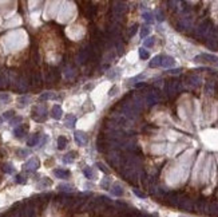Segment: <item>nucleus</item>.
<instances>
[{
  "label": "nucleus",
  "mask_w": 218,
  "mask_h": 217,
  "mask_svg": "<svg viewBox=\"0 0 218 217\" xmlns=\"http://www.w3.org/2000/svg\"><path fill=\"white\" fill-rule=\"evenodd\" d=\"M26 130H27V128H26V126H23V125H19L16 129L14 130V134L16 135L18 138H21L24 134H26Z\"/></svg>",
  "instance_id": "nucleus-10"
},
{
  "label": "nucleus",
  "mask_w": 218,
  "mask_h": 217,
  "mask_svg": "<svg viewBox=\"0 0 218 217\" xmlns=\"http://www.w3.org/2000/svg\"><path fill=\"white\" fill-rule=\"evenodd\" d=\"M28 101H30V97H21V98H19V103H20L19 106H20V107H24Z\"/></svg>",
  "instance_id": "nucleus-21"
},
{
  "label": "nucleus",
  "mask_w": 218,
  "mask_h": 217,
  "mask_svg": "<svg viewBox=\"0 0 218 217\" xmlns=\"http://www.w3.org/2000/svg\"><path fill=\"white\" fill-rule=\"evenodd\" d=\"M0 101H2V102H5V103H7V102H10V101H11V97L7 94V92H0Z\"/></svg>",
  "instance_id": "nucleus-20"
},
{
  "label": "nucleus",
  "mask_w": 218,
  "mask_h": 217,
  "mask_svg": "<svg viewBox=\"0 0 218 217\" xmlns=\"http://www.w3.org/2000/svg\"><path fill=\"white\" fill-rule=\"evenodd\" d=\"M18 154H19L20 157H26V156H28L30 154V151L28 150H19L18 151Z\"/></svg>",
  "instance_id": "nucleus-29"
},
{
  "label": "nucleus",
  "mask_w": 218,
  "mask_h": 217,
  "mask_svg": "<svg viewBox=\"0 0 218 217\" xmlns=\"http://www.w3.org/2000/svg\"><path fill=\"white\" fill-rule=\"evenodd\" d=\"M111 192H113L114 196H118V197L122 196V194H123V189H122V186H120V185H118V184H117V185H114L113 189H111Z\"/></svg>",
  "instance_id": "nucleus-15"
},
{
  "label": "nucleus",
  "mask_w": 218,
  "mask_h": 217,
  "mask_svg": "<svg viewBox=\"0 0 218 217\" xmlns=\"http://www.w3.org/2000/svg\"><path fill=\"white\" fill-rule=\"evenodd\" d=\"M178 206H179V208H182V209H185V210H191L193 208H194L193 202L189 200V198H181Z\"/></svg>",
  "instance_id": "nucleus-5"
},
{
  "label": "nucleus",
  "mask_w": 218,
  "mask_h": 217,
  "mask_svg": "<svg viewBox=\"0 0 218 217\" xmlns=\"http://www.w3.org/2000/svg\"><path fill=\"white\" fill-rule=\"evenodd\" d=\"M139 54H141V58H142V59H147V58H149V52L146 51L145 48H141V50H139Z\"/></svg>",
  "instance_id": "nucleus-24"
},
{
  "label": "nucleus",
  "mask_w": 218,
  "mask_h": 217,
  "mask_svg": "<svg viewBox=\"0 0 218 217\" xmlns=\"http://www.w3.org/2000/svg\"><path fill=\"white\" fill-rule=\"evenodd\" d=\"M40 99L42 101H46V99H58V97L55 94H52V92H44V94L40 95Z\"/></svg>",
  "instance_id": "nucleus-18"
},
{
  "label": "nucleus",
  "mask_w": 218,
  "mask_h": 217,
  "mask_svg": "<svg viewBox=\"0 0 218 217\" xmlns=\"http://www.w3.org/2000/svg\"><path fill=\"white\" fill-rule=\"evenodd\" d=\"M75 122H76L75 115H72V114H68L67 118H66V126H67V128H74Z\"/></svg>",
  "instance_id": "nucleus-13"
},
{
  "label": "nucleus",
  "mask_w": 218,
  "mask_h": 217,
  "mask_svg": "<svg viewBox=\"0 0 218 217\" xmlns=\"http://www.w3.org/2000/svg\"><path fill=\"white\" fill-rule=\"evenodd\" d=\"M174 64H175V60L173 59L171 57H163L162 58V67H173Z\"/></svg>",
  "instance_id": "nucleus-8"
},
{
  "label": "nucleus",
  "mask_w": 218,
  "mask_h": 217,
  "mask_svg": "<svg viewBox=\"0 0 218 217\" xmlns=\"http://www.w3.org/2000/svg\"><path fill=\"white\" fill-rule=\"evenodd\" d=\"M15 114H14V111L12 110H10V111H5L4 114H3V119H10V118H12Z\"/></svg>",
  "instance_id": "nucleus-22"
},
{
  "label": "nucleus",
  "mask_w": 218,
  "mask_h": 217,
  "mask_svg": "<svg viewBox=\"0 0 218 217\" xmlns=\"http://www.w3.org/2000/svg\"><path fill=\"white\" fill-rule=\"evenodd\" d=\"M98 166H99V169H101V170H103V172H106V173H107V169H106L104 166L102 165V164H98Z\"/></svg>",
  "instance_id": "nucleus-33"
},
{
  "label": "nucleus",
  "mask_w": 218,
  "mask_h": 217,
  "mask_svg": "<svg viewBox=\"0 0 218 217\" xmlns=\"http://www.w3.org/2000/svg\"><path fill=\"white\" fill-rule=\"evenodd\" d=\"M143 16H145V20H147L149 23H151V21H152V19H151V14H149V12H147V14H145Z\"/></svg>",
  "instance_id": "nucleus-31"
},
{
  "label": "nucleus",
  "mask_w": 218,
  "mask_h": 217,
  "mask_svg": "<svg viewBox=\"0 0 218 217\" xmlns=\"http://www.w3.org/2000/svg\"><path fill=\"white\" fill-rule=\"evenodd\" d=\"M181 217H183V216H181Z\"/></svg>",
  "instance_id": "nucleus-34"
},
{
  "label": "nucleus",
  "mask_w": 218,
  "mask_h": 217,
  "mask_svg": "<svg viewBox=\"0 0 218 217\" xmlns=\"http://www.w3.org/2000/svg\"><path fill=\"white\" fill-rule=\"evenodd\" d=\"M20 121H21V118H20V117H18V118H14V119H11V123H12V125H15V123H19Z\"/></svg>",
  "instance_id": "nucleus-32"
},
{
  "label": "nucleus",
  "mask_w": 218,
  "mask_h": 217,
  "mask_svg": "<svg viewBox=\"0 0 218 217\" xmlns=\"http://www.w3.org/2000/svg\"><path fill=\"white\" fill-rule=\"evenodd\" d=\"M54 174L58 178H63V180H66L70 177V172L68 170H63V169H55L54 170Z\"/></svg>",
  "instance_id": "nucleus-7"
},
{
  "label": "nucleus",
  "mask_w": 218,
  "mask_h": 217,
  "mask_svg": "<svg viewBox=\"0 0 218 217\" xmlns=\"http://www.w3.org/2000/svg\"><path fill=\"white\" fill-rule=\"evenodd\" d=\"M67 146V138L63 137V135H60V137L58 138V147L59 149H64Z\"/></svg>",
  "instance_id": "nucleus-17"
},
{
  "label": "nucleus",
  "mask_w": 218,
  "mask_h": 217,
  "mask_svg": "<svg viewBox=\"0 0 218 217\" xmlns=\"http://www.w3.org/2000/svg\"><path fill=\"white\" fill-rule=\"evenodd\" d=\"M201 59H204L205 62H218V58L213 54H201L195 57V62H201Z\"/></svg>",
  "instance_id": "nucleus-4"
},
{
  "label": "nucleus",
  "mask_w": 218,
  "mask_h": 217,
  "mask_svg": "<svg viewBox=\"0 0 218 217\" xmlns=\"http://www.w3.org/2000/svg\"><path fill=\"white\" fill-rule=\"evenodd\" d=\"M134 194H136L138 197H141V198H145L146 197V194L145 193H142L141 190H138V189H134Z\"/></svg>",
  "instance_id": "nucleus-28"
},
{
  "label": "nucleus",
  "mask_w": 218,
  "mask_h": 217,
  "mask_svg": "<svg viewBox=\"0 0 218 217\" xmlns=\"http://www.w3.org/2000/svg\"><path fill=\"white\" fill-rule=\"evenodd\" d=\"M3 170H4V173H8V174H12L14 173V166L11 165V164H4L3 165Z\"/></svg>",
  "instance_id": "nucleus-19"
},
{
  "label": "nucleus",
  "mask_w": 218,
  "mask_h": 217,
  "mask_svg": "<svg viewBox=\"0 0 218 217\" xmlns=\"http://www.w3.org/2000/svg\"><path fill=\"white\" fill-rule=\"evenodd\" d=\"M75 141L79 145H86L87 144V135L85 131H75Z\"/></svg>",
  "instance_id": "nucleus-6"
},
{
  "label": "nucleus",
  "mask_w": 218,
  "mask_h": 217,
  "mask_svg": "<svg viewBox=\"0 0 218 217\" xmlns=\"http://www.w3.org/2000/svg\"><path fill=\"white\" fill-rule=\"evenodd\" d=\"M51 113H52V117H54L55 119H60V118H62V114H63V111H62V107L59 106V105H55V106L52 107Z\"/></svg>",
  "instance_id": "nucleus-9"
},
{
  "label": "nucleus",
  "mask_w": 218,
  "mask_h": 217,
  "mask_svg": "<svg viewBox=\"0 0 218 217\" xmlns=\"http://www.w3.org/2000/svg\"><path fill=\"white\" fill-rule=\"evenodd\" d=\"M149 32H150V27H143L142 32H141V36H142V38H145L146 35H149Z\"/></svg>",
  "instance_id": "nucleus-27"
},
{
  "label": "nucleus",
  "mask_w": 218,
  "mask_h": 217,
  "mask_svg": "<svg viewBox=\"0 0 218 217\" xmlns=\"http://www.w3.org/2000/svg\"><path fill=\"white\" fill-rule=\"evenodd\" d=\"M39 160L38 158H31L26 164H24V170H28V172H35L39 168Z\"/></svg>",
  "instance_id": "nucleus-3"
},
{
  "label": "nucleus",
  "mask_w": 218,
  "mask_h": 217,
  "mask_svg": "<svg viewBox=\"0 0 218 217\" xmlns=\"http://www.w3.org/2000/svg\"><path fill=\"white\" fill-rule=\"evenodd\" d=\"M39 138H40L39 134H34L32 137H31L28 141H27V145H28V146H35V145L39 142Z\"/></svg>",
  "instance_id": "nucleus-16"
},
{
  "label": "nucleus",
  "mask_w": 218,
  "mask_h": 217,
  "mask_svg": "<svg viewBox=\"0 0 218 217\" xmlns=\"http://www.w3.org/2000/svg\"><path fill=\"white\" fill-rule=\"evenodd\" d=\"M210 30H211L210 21H202L198 26V28L195 30V35L199 36V38H204V36H206L207 34L210 32Z\"/></svg>",
  "instance_id": "nucleus-1"
},
{
  "label": "nucleus",
  "mask_w": 218,
  "mask_h": 217,
  "mask_svg": "<svg viewBox=\"0 0 218 217\" xmlns=\"http://www.w3.org/2000/svg\"><path fill=\"white\" fill-rule=\"evenodd\" d=\"M188 80H189V85L193 86V87H197V86H199V82H201L199 76H197V75H190Z\"/></svg>",
  "instance_id": "nucleus-11"
},
{
  "label": "nucleus",
  "mask_w": 218,
  "mask_h": 217,
  "mask_svg": "<svg viewBox=\"0 0 218 217\" xmlns=\"http://www.w3.org/2000/svg\"><path fill=\"white\" fill-rule=\"evenodd\" d=\"M75 156H76L75 151H71V153L66 154V156H64V158H63V162H64V164H71L74 160H75Z\"/></svg>",
  "instance_id": "nucleus-14"
},
{
  "label": "nucleus",
  "mask_w": 218,
  "mask_h": 217,
  "mask_svg": "<svg viewBox=\"0 0 218 217\" xmlns=\"http://www.w3.org/2000/svg\"><path fill=\"white\" fill-rule=\"evenodd\" d=\"M85 176L87 178H92L94 177V172H92L90 168H87V169H85Z\"/></svg>",
  "instance_id": "nucleus-23"
},
{
  "label": "nucleus",
  "mask_w": 218,
  "mask_h": 217,
  "mask_svg": "<svg viewBox=\"0 0 218 217\" xmlns=\"http://www.w3.org/2000/svg\"><path fill=\"white\" fill-rule=\"evenodd\" d=\"M15 181H16L18 184H26V181H27V180L24 178L21 174H19V176H16V180H15Z\"/></svg>",
  "instance_id": "nucleus-26"
},
{
  "label": "nucleus",
  "mask_w": 218,
  "mask_h": 217,
  "mask_svg": "<svg viewBox=\"0 0 218 217\" xmlns=\"http://www.w3.org/2000/svg\"><path fill=\"white\" fill-rule=\"evenodd\" d=\"M162 58H163V55H158V57H155L154 59H152L151 62H150V67H159V66H162Z\"/></svg>",
  "instance_id": "nucleus-12"
},
{
  "label": "nucleus",
  "mask_w": 218,
  "mask_h": 217,
  "mask_svg": "<svg viewBox=\"0 0 218 217\" xmlns=\"http://www.w3.org/2000/svg\"><path fill=\"white\" fill-rule=\"evenodd\" d=\"M47 117V110L43 106H39L36 108H34V119L38 121V122H43Z\"/></svg>",
  "instance_id": "nucleus-2"
},
{
  "label": "nucleus",
  "mask_w": 218,
  "mask_h": 217,
  "mask_svg": "<svg viewBox=\"0 0 218 217\" xmlns=\"http://www.w3.org/2000/svg\"><path fill=\"white\" fill-rule=\"evenodd\" d=\"M154 42H155L154 38H149V39L145 40V46H146V47H151V46L154 44Z\"/></svg>",
  "instance_id": "nucleus-25"
},
{
  "label": "nucleus",
  "mask_w": 218,
  "mask_h": 217,
  "mask_svg": "<svg viewBox=\"0 0 218 217\" xmlns=\"http://www.w3.org/2000/svg\"><path fill=\"white\" fill-rule=\"evenodd\" d=\"M59 189H60V190H71V188L70 185H59Z\"/></svg>",
  "instance_id": "nucleus-30"
}]
</instances>
